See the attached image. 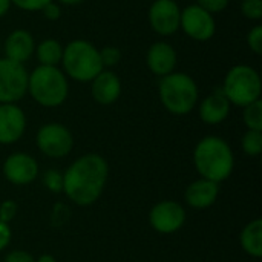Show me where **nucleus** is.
Returning a JSON list of instances; mask_svg holds the SVG:
<instances>
[{"label": "nucleus", "mask_w": 262, "mask_h": 262, "mask_svg": "<svg viewBox=\"0 0 262 262\" xmlns=\"http://www.w3.org/2000/svg\"><path fill=\"white\" fill-rule=\"evenodd\" d=\"M11 8V0H0V17H3Z\"/></svg>", "instance_id": "33"}, {"label": "nucleus", "mask_w": 262, "mask_h": 262, "mask_svg": "<svg viewBox=\"0 0 262 262\" xmlns=\"http://www.w3.org/2000/svg\"><path fill=\"white\" fill-rule=\"evenodd\" d=\"M158 97L167 112L173 115H187L196 107L200 91L196 81L189 74L173 71L160 78Z\"/></svg>", "instance_id": "3"}, {"label": "nucleus", "mask_w": 262, "mask_h": 262, "mask_svg": "<svg viewBox=\"0 0 262 262\" xmlns=\"http://www.w3.org/2000/svg\"><path fill=\"white\" fill-rule=\"evenodd\" d=\"M61 71L66 77L80 81L91 83L104 68L100 58V49L88 40H72L63 46Z\"/></svg>", "instance_id": "5"}, {"label": "nucleus", "mask_w": 262, "mask_h": 262, "mask_svg": "<svg viewBox=\"0 0 262 262\" xmlns=\"http://www.w3.org/2000/svg\"><path fill=\"white\" fill-rule=\"evenodd\" d=\"M241 12L249 20H261L262 0H244V2H241Z\"/></svg>", "instance_id": "25"}, {"label": "nucleus", "mask_w": 262, "mask_h": 262, "mask_svg": "<svg viewBox=\"0 0 262 262\" xmlns=\"http://www.w3.org/2000/svg\"><path fill=\"white\" fill-rule=\"evenodd\" d=\"M41 14L45 15L46 20H49V21H57V20L61 17V8H60L58 3H55V2L52 0V2H49V3L41 9Z\"/></svg>", "instance_id": "30"}, {"label": "nucleus", "mask_w": 262, "mask_h": 262, "mask_svg": "<svg viewBox=\"0 0 262 262\" xmlns=\"http://www.w3.org/2000/svg\"><path fill=\"white\" fill-rule=\"evenodd\" d=\"M230 0H196V5H200L203 9L210 12L212 15L223 12L229 6Z\"/></svg>", "instance_id": "29"}, {"label": "nucleus", "mask_w": 262, "mask_h": 262, "mask_svg": "<svg viewBox=\"0 0 262 262\" xmlns=\"http://www.w3.org/2000/svg\"><path fill=\"white\" fill-rule=\"evenodd\" d=\"M241 147L249 157H259L262 154V132L259 130H247L243 135Z\"/></svg>", "instance_id": "22"}, {"label": "nucleus", "mask_w": 262, "mask_h": 262, "mask_svg": "<svg viewBox=\"0 0 262 262\" xmlns=\"http://www.w3.org/2000/svg\"><path fill=\"white\" fill-rule=\"evenodd\" d=\"M238 2H244V0H238Z\"/></svg>", "instance_id": "37"}, {"label": "nucleus", "mask_w": 262, "mask_h": 262, "mask_svg": "<svg viewBox=\"0 0 262 262\" xmlns=\"http://www.w3.org/2000/svg\"><path fill=\"white\" fill-rule=\"evenodd\" d=\"M37 149L48 158H64L74 147L72 132L61 123H46L35 135Z\"/></svg>", "instance_id": "7"}, {"label": "nucleus", "mask_w": 262, "mask_h": 262, "mask_svg": "<svg viewBox=\"0 0 262 262\" xmlns=\"http://www.w3.org/2000/svg\"><path fill=\"white\" fill-rule=\"evenodd\" d=\"M218 195H220L218 183H213L206 178H200L189 184V187L184 192V200L190 207L203 210L213 206Z\"/></svg>", "instance_id": "18"}, {"label": "nucleus", "mask_w": 262, "mask_h": 262, "mask_svg": "<svg viewBox=\"0 0 262 262\" xmlns=\"http://www.w3.org/2000/svg\"><path fill=\"white\" fill-rule=\"evenodd\" d=\"M17 212H18V206L15 201H12V200L3 201L0 204V221L9 224L17 216Z\"/></svg>", "instance_id": "27"}, {"label": "nucleus", "mask_w": 262, "mask_h": 262, "mask_svg": "<svg viewBox=\"0 0 262 262\" xmlns=\"http://www.w3.org/2000/svg\"><path fill=\"white\" fill-rule=\"evenodd\" d=\"M58 3L61 5H68V6H74V5H78V3H83L84 0H57Z\"/></svg>", "instance_id": "35"}, {"label": "nucleus", "mask_w": 262, "mask_h": 262, "mask_svg": "<svg viewBox=\"0 0 262 262\" xmlns=\"http://www.w3.org/2000/svg\"><path fill=\"white\" fill-rule=\"evenodd\" d=\"M241 247L243 250L252 258L262 256V220H253L244 226L241 236Z\"/></svg>", "instance_id": "19"}, {"label": "nucleus", "mask_w": 262, "mask_h": 262, "mask_svg": "<svg viewBox=\"0 0 262 262\" xmlns=\"http://www.w3.org/2000/svg\"><path fill=\"white\" fill-rule=\"evenodd\" d=\"M193 164L201 178L223 183L235 169V155L229 143L216 135L204 137L193 150Z\"/></svg>", "instance_id": "2"}, {"label": "nucleus", "mask_w": 262, "mask_h": 262, "mask_svg": "<svg viewBox=\"0 0 262 262\" xmlns=\"http://www.w3.org/2000/svg\"><path fill=\"white\" fill-rule=\"evenodd\" d=\"M3 262H35V258L25 250H12L5 256Z\"/></svg>", "instance_id": "31"}, {"label": "nucleus", "mask_w": 262, "mask_h": 262, "mask_svg": "<svg viewBox=\"0 0 262 262\" xmlns=\"http://www.w3.org/2000/svg\"><path fill=\"white\" fill-rule=\"evenodd\" d=\"M2 48L5 52V58L25 64L35 51V41L29 31L14 29L6 35L5 41L2 43Z\"/></svg>", "instance_id": "15"}, {"label": "nucleus", "mask_w": 262, "mask_h": 262, "mask_svg": "<svg viewBox=\"0 0 262 262\" xmlns=\"http://www.w3.org/2000/svg\"><path fill=\"white\" fill-rule=\"evenodd\" d=\"M35 262H57L55 261V258L52 256V255H41V256H38L37 259H35Z\"/></svg>", "instance_id": "34"}, {"label": "nucleus", "mask_w": 262, "mask_h": 262, "mask_svg": "<svg viewBox=\"0 0 262 262\" xmlns=\"http://www.w3.org/2000/svg\"><path fill=\"white\" fill-rule=\"evenodd\" d=\"M0 49H2V40H0Z\"/></svg>", "instance_id": "36"}, {"label": "nucleus", "mask_w": 262, "mask_h": 262, "mask_svg": "<svg viewBox=\"0 0 262 262\" xmlns=\"http://www.w3.org/2000/svg\"><path fill=\"white\" fill-rule=\"evenodd\" d=\"M43 184L52 193L63 192V173L55 169H49L43 173Z\"/></svg>", "instance_id": "23"}, {"label": "nucleus", "mask_w": 262, "mask_h": 262, "mask_svg": "<svg viewBox=\"0 0 262 262\" xmlns=\"http://www.w3.org/2000/svg\"><path fill=\"white\" fill-rule=\"evenodd\" d=\"M38 64L41 66H58L63 57V45L58 40L46 38L35 45L34 51Z\"/></svg>", "instance_id": "20"}, {"label": "nucleus", "mask_w": 262, "mask_h": 262, "mask_svg": "<svg viewBox=\"0 0 262 262\" xmlns=\"http://www.w3.org/2000/svg\"><path fill=\"white\" fill-rule=\"evenodd\" d=\"M221 89L230 104L246 107L247 104L261 100V75L249 64H236L226 74Z\"/></svg>", "instance_id": "6"}, {"label": "nucleus", "mask_w": 262, "mask_h": 262, "mask_svg": "<svg viewBox=\"0 0 262 262\" xmlns=\"http://www.w3.org/2000/svg\"><path fill=\"white\" fill-rule=\"evenodd\" d=\"M230 107H232V104L220 86V88H215L201 101L198 114H200V118L203 123H206L209 126H216V124H221L223 121H226V118L230 114Z\"/></svg>", "instance_id": "17"}, {"label": "nucleus", "mask_w": 262, "mask_h": 262, "mask_svg": "<svg viewBox=\"0 0 262 262\" xmlns=\"http://www.w3.org/2000/svg\"><path fill=\"white\" fill-rule=\"evenodd\" d=\"M180 29H183V32L192 40L207 41L216 32V21L210 12L193 3L181 9Z\"/></svg>", "instance_id": "9"}, {"label": "nucleus", "mask_w": 262, "mask_h": 262, "mask_svg": "<svg viewBox=\"0 0 262 262\" xmlns=\"http://www.w3.org/2000/svg\"><path fill=\"white\" fill-rule=\"evenodd\" d=\"M243 120L247 130H259L262 132V101L258 100L255 103L243 107Z\"/></svg>", "instance_id": "21"}, {"label": "nucleus", "mask_w": 262, "mask_h": 262, "mask_svg": "<svg viewBox=\"0 0 262 262\" xmlns=\"http://www.w3.org/2000/svg\"><path fill=\"white\" fill-rule=\"evenodd\" d=\"M177 60H178V55H177L175 48L164 40L152 43L146 54V64L149 71L158 75L160 78L175 71Z\"/></svg>", "instance_id": "14"}, {"label": "nucleus", "mask_w": 262, "mask_h": 262, "mask_svg": "<svg viewBox=\"0 0 262 262\" xmlns=\"http://www.w3.org/2000/svg\"><path fill=\"white\" fill-rule=\"evenodd\" d=\"M3 177L14 186H26L37 180L38 163L37 160L25 152L11 154L3 163Z\"/></svg>", "instance_id": "12"}, {"label": "nucleus", "mask_w": 262, "mask_h": 262, "mask_svg": "<svg viewBox=\"0 0 262 262\" xmlns=\"http://www.w3.org/2000/svg\"><path fill=\"white\" fill-rule=\"evenodd\" d=\"M91 95L101 106L114 104L121 95L120 77L111 69H103L91 80Z\"/></svg>", "instance_id": "16"}, {"label": "nucleus", "mask_w": 262, "mask_h": 262, "mask_svg": "<svg viewBox=\"0 0 262 262\" xmlns=\"http://www.w3.org/2000/svg\"><path fill=\"white\" fill-rule=\"evenodd\" d=\"M49 2L52 0H11V5L17 6L21 11L35 12V11H41Z\"/></svg>", "instance_id": "28"}, {"label": "nucleus", "mask_w": 262, "mask_h": 262, "mask_svg": "<svg viewBox=\"0 0 262 262\" xmlns=\"http://www.w3.org/2000/svg\"><path fill=\"white\" fill-rule=\"evenodd\" d=\"M181 8L177 0H155L147 12L149 25L158 35H173L180 29Z\"/></svg>", "instance_id": "11"}, {"label": "nucleus", "mask_w": 262, "mask_h": 262, "mask_svg": "<svg viewBox=\"0 0 262 262\" xmlns=\"http://www.w3.org/2000/svg\"><path fill=\"white\" fill-rule=\"evenodd\" d=\"M100 58H101L103 68L117 66L121 60V51L117 46H104L103 49H100Z\"/></svg>", "instance_id": "24"}, {"label": "nucleus", "mask_w": 262, "mask_h": 262, "mask_svg": "<svg viewBox=\"0 0 262 262\" xmlns=\"http://www.w3.org/2000/svg\"><path fill=\"white\" fill-rule=\"evenodd\" d=\"M11 238H12V232H11L9 224L0 221V252L5 250V249L9 246Z\"/></svg>", "instance_id": "32"}, {"label": "nucleus", "mask_w": 262, "mask_h": 262, "mask_svg": "<svg viewBox=\"0 0 262 262\" xmlns=\"http://www.w3.org/2000/svg\"><path fill=\"white\" fill-rule=\"evenodd\" d=\"M107 177V161L100 154H84L63 172V193L80 207L92 206L103 195Z\"/></svg>", "instance_id": "1"}, {"label": "nucleus", "mask_w": 262, "mask_h": 262, "mask_svg": "<svg viewBox=\"0 0 262 262\" xmlns=\"http://www.w3.org/2000/svg\"><path fill=\"white\" fill-rule=\"evenodd\" d=\"M247 46L250 48L252 52H255L256 55L262 54V26L256 25L253 26L249 34H247Z\"/></svg>", "instance_id": "26"}, {"label": "nucleus", "mask_w": 262, "mask_h": 262, "mask_svg": "<svg viewBox=\"0 0 262 262\" xmlns=\"http://www.w3.org/2000/svg\"><path fill=\"white\" fill-rule=\"evenodd\" d=\"M26 130V115L17 103L0 104V144L17 143Z\"/></svg>", "instance_id": "13"}, {"label": "nucleus", "mask_w": 262, "mask_h": 262, "mask_svg": "<svg viewBox=\"0 0 262 262\" xmlns=\"http://www.w3.org/2000/svg\"><path fill=\"white\" fill-rule=\"evenodd\" d=\"M29 72L25 64L0 58V104L17 103L28 94Z\"/></svg>", "instance_id": "8"}, {"label": "nucleus", "mask_w": 262, "mask_h": 262, "mask_svg": "<svg viewBox=\"0 0 262 262\" xmlns=\"http://www.w3.org/2000/svg\"><path fill=\"white\" fill-rule=\"evenodd\" d=\"M31 98L43 107H58L69 95V81L58 66L38 64L28 78Z\"/></svg>", "instance_id": "4"}, {"label": "nucleus", "mask_w": 262, "mask_h": 262, "mask_svg": "<svg viewBox=\"0 0 262 262\" xmlns=\"http://www.w3.org/2000/svg\"><path fill=\"white\" fill-rule=\"evenodd\" d=\"M186 218L187 215L184 207L172 200L157 203L149 212L150 227L161 235H172L183 229Z\"/></svg>", "instance_id": "10"}]
</instances>
